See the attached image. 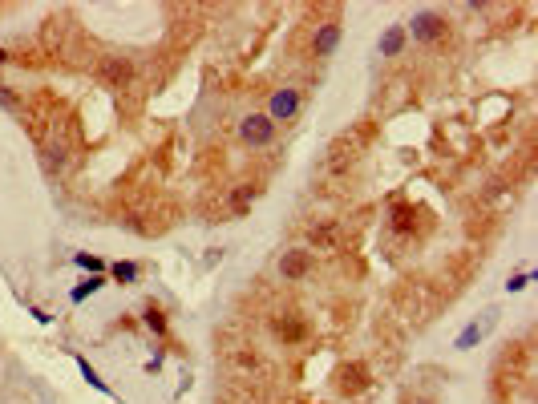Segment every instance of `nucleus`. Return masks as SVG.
<instances>
[{"instance_id": "obj_7", "label": "nucleus", "mask_w": 538, "mask_h": 404, "mask_svg": "<svg viewBox=\"0 0 538 404\" xmlns=\"http://www.w3.org/2000/svg\"><path fill=\"white\" fill-rule=\"evenodd\" d=\"M413 37H421V41H437V37H445V20L433 16V13L413 16Z\"/></svg>"}, {"instance_id": "obj_10", "label": "nucleus", "mask_w": 538, "mask_h": 404, "mask_svg": "<svg viewBox=\"0 0 538 404\" xmlns=\"http://www.w3.org/2000/svg\"><path fill=\"white\" fill-rule=\"evenodd\" d=\"M401 48H405V29H401V25H392V29L380 37V53H385V57H397Z\"/></svg>"}, {"instance_id": "obj_13", "label": "nucleus", "mask_w": 538, "mask_h": 404, "mask_svg": "<svg viewBox=\"0 0 538 404\" xmlns=\"http://www.w3.org/2000/svg\"><path fill=\"white\" fill-rule=\"evenodd\" d=\"M478 339H482V323H470V327H466V332L457 336V348H473Z\"/></svg>"}, {"instance_id": "obj_9", "label": "nucleus", "mask_w": 538, "mask_h": 404, "mask_svg": "<svg viewBox=\"0 0 538 404\" xmlns=\"http://www.w3.org/2000/svg\"><path fill=\"white\" fill-rule=\"evenodd\" d=\"M255 186H235V194H231V202H227V214H235V219H239V214H247V210H251V202H255Z\"/></svg>"}, {"instance_id": "obj_18", "label": "nucleus", "mask_w": 538, "mask_h": 404, "mask_svg": "<svg viewBox=\"0 0 538 404\" xmlns=\"http://www.w3.org/2000/svg\"><path fill=\"white\" fill-rule=\"evenodd\" d=\"M77 267H89V271H101V259H98V255H77Z\"/></svg>"}, {"instance_id": "obj_17", "label": "nucleus", "mask_w": 538, "mask_h": 404, "mask_svg": "<svg viewBox=\"0 0 538 404\" xmlns=\"http://www.w3.org/2000/svg\"><path fill=\"white\" fill-rule=\"evenodd\" d=\"M146 323L154 327V332H166V315L158 311V307H146Z\"/></svg>"}, {"instance_id": "obj_15", "label": "nucleus", "mask_w": 538, "mask_h": 404, "mask_svg": "<svg viewBox=\"0 0 538 404\" xmlns=\"http://www.w3.org/2000/svg\"><path fill=\"white\" fill-rule=\"evenodd\" d=\"M114 279L117 283H134V279H138V267H134V263H114Z\"/></svg>"}, {"instance_id": "obj_20", "label": "nucleus", "mask_w": 538, "mask_h": 404, "mask_svg": "<svg viewBox=\"0 0 538 404\" xmlns=\"http://www.w3.org/2000/svg\"><path fill=\"white\" fill-rule=\"evenodd\" d=\"M0 65H4V48H0Z\"/></svg>"}, {"instance_id": "obj_3", "label": "nucleus", "mask_w": 538, "mask_h": 404, "mask_svg": "<svg viewBox=\"0 0 538 404\" xmlns=\"http://www.w3.org/2000/svg\"><path fill=\"white\" fill-rule=\"evenodd\" d=\"M239 133H243V142H251V145H267L271 138H276V122L263 117V113H251V117H243Z\"/></svg>"}, {"instance_id": "obj_4", "label": "nucleus", "mask_w": 538, "mask_h": 404, "mask_svg": "<svg viewBox=\"0 0 538 404\" xmlns=\"http://www.w3.org/2000/svg\"><path fill=\"white\" fill-rule=\"evenodd\" d=\"M369 388V368L364 364H348V368H340V392L344 396H357V392H364Z\"/></svg>"}, {"instance_id": "obj_14", "label": "nucleus", "mask_w": 538, "mask_h": 404, "mask_svg": "<svg viewBox=\"0 0 538 404\" xmlns=\"http://www.w3.org/2000/svg\"><path fill=\"white\" fill-rule=\"evenodd\" d=\"M392 226H397V230H409V226H413V207H397V210H392Z\"/></svg>"}, {"instance_id": "obj_19", "label": "nucleus", "mask_w": 538, "mask_h": 404, "mask_svg": "<svg viewBox=\"0 0 538 404\" xmlns=\"http://www.w3.org/2000/svg\"><path fill=\"white\" fill-rule=\"evenodd\" d=\"M526 283H530V275H518V279H510L506 287H510V291H522V287H526Z\"/></svg>"}, {"instance_id": "obj_11", "label": "nucleus", "mask_w": 538, "mask_h": 404, "mask_svg": "<svg viewBox=\"0 0 538 404\" xmlns=\"http://www.w3.org/2000/svg\"><path fill=\"white\" fill-rule=\"evenodd\" d=\"M77 368H82V376L89 380V388H98V392H105V396H110V388H105V380H101V376H98L94 368H89V360H77Z\"/></svg>"}, {"instance_id": "obj_16", "label": "nucleus", "mask_w": 538, "mask_h": 404, "mask_svg": "<svg viewBox=\"0 0 538 404\" xmlns=\"http://www.w3.org/2000/svg\"><path fill=\"white\" fill-rule=\"evenodd\" d=\"M101 283H105V279H89V283H82V287L73 291V304H82L85 295H94V291H98V287H101Z\"/></svg>"}, {"instance_id": "obj_1", "label": "nucleus", "mask_w": 538, "mask_h": 404, "mask_svg": "<svg viewBox=\"0 0 538 404\" xmlns=\"http://www.w3.org/2000/svg\"><path fill=\"white\" fill-rule=\"evenodd\" d=\"M94 77H98L105 89H126L130 77H134V65H130V57H101L98 69H94Z\"/></svg>"}, {"instance_id": "obj_6", "label": "nucleus", "mask_w": 538, "mask_h": 404, "mask_svg": "<svg viewBox=\"0 0 538 404\" xmlns=\"http://www.w3.org/2000/svg\"><path fill=\"white\" fill-rule=\"evenodd\" d=\"M295 110H300V93H295V89H279V93L271 97V113H267V117H271V122H288Z\"/></svg>"}, {"instance_id": "obj_21", "label": "nucleus", "mask_w": 538, "mask_h": 404, "mask_svg": "<svg viewBox=\"0 0 538 404\" xmlns=\"http://www.w3.org/2000/svg\"><path fill=\"white\" fill-rule=\"evenodd\" d=\"M417 404H429V400H417Z\"/></svg>"}, {"instance_id": "obj_12", "label": "nucleus", "mask_w": 538, "mask_h": 404, "mask_svg": "<svg viewBox=\"0 0 538 404\" xmlns=\"http://www.w3.org/2000/svg\"><path fill=\"white\" fill-rule=\"evenodd\" d=\"M276 336H283V339H300L304 336V327L295 320H276Z\"/></svg>"}, {"instance_id": "obj_2", "label": "nucleus", "mask_w": 538, "mask_h": 404, "mask_svg": "<svg viewBox=\"0 0 538 404\" xmlns=\"http://www.w3.org/2000/svg\"><path fill=\"white\" fill-rule=\"evenodd\" d=\"M308 239L316 251H340L344 242H348V235H344L340 223H312L308 226Z\"/></svg>"}, {"instance_id": "obj_8", "label": "nucleus", "mask_w": 538, "mask_h": 404, "mask_svg": "<svg viewBox=\"0 0 538 404\" xmlns=\"http://www.w3.org/2000/svg\"><path fill=\"white\" fill-rule=\"evenodd\" d=\"M312 45H316V57H328L332 48L340 45V25H320V29H316V41H312Z\"/></svg>"}, {"instance_id": "obj_5", "label": "nucleus", "mask_w": 538, "mask_h": 404, "mask_svg": "<svg viewBox=\"0 0 538 404\" xmlns=\"http://www.w3.org/2000/svg\"><path fill=\"white\" fill-rule=\"evenodd\" d=\"M279 271H283V279H304L312 271V255L308 251H288L279 259Z\"/></svg>"}]
</instances>
